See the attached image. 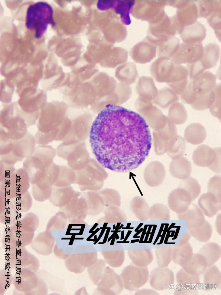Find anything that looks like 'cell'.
<instances>
[{"label":"cell","mask_w":221,"mask_h":295,"mask_svg":"<svg viewBox=\"0 0 221 295\" xmlns=\"http://www.w3.org/2000/svg\"><path fill=\"white\" fill-rule=\"evenodd\" d=\"M89 138L93 152L100 164L120 173L140 166L148 156L152 144L149 128L142 116L111 104L96 118Z\"/></svg>","instance_id":"cell-1"},{"label":"cell","mask_w":221,"mask_h":295,"mask_svg":"<svg viewBox=\"0 0 221 295\" xmlns=\"http://www.w3.org/2000/svg\"><path fill=\"white\" fill-rule=\"evenodd\" d=\"M52 10L47 3L38 2L31 5L27 9L26 26L34 33L35 37L41 38L45 32L49 24H53Z\"/></svg>","instance_id":"cell-2"},{"label":"cell","mask_w":221,"mask_h":295,"mask_svg":"<svg viewBox=\"0 0 221 295\" xmlns=\"http://www.w3.org/2000/svg\"><path fill=\"white\" fill-rule=\"evenodd\" d=\"M194 163L200 167H208L213 172L220 173L221 148H212L206 145L198 146L192 155Z\"/></svg>","instance_id":"cell-3"},{"label":"cell","mask_w":221,"mask_h":295,"mask_svg":"<svg viewBox=\"0 0 221 295\" xmlns=\"http://www.w3.org/2000/svg\"><path fill=\"white\" fill-rule=\"evenodd\" d=\"M188 81L187 85L196 95H202L212 91L216 85V76L209 71H204Z\"/></svg>","instance_id":"cell-4"},{"label":"cell","mask_w":221,"mask_h":295,"mask_svg":"<svg viewBox=\"0 0 221 295\" xmlns=\"http://www.w3.org/2000/svg\"><path fill=\"white\" fill-rule=\"evenodd\" d=\"M192 201L191 197L188 192L180 187L172 190L168 198V205L169 209L177 214L186 210Z\"/></svg>","instance_id":"cell-5"},{"label":"cell","mask_w":221,"mask_h":295,"mask_svg":"<svg viewBox=\"0 0 221 295\" xmlns=\"http://www.w3.org/2000/svg\"><path fill=\"white\" fill-rule=\"evenodd\" d=\"M188 76L186 67L174 63L172 73L166 83L177 94L180 95L188 84Z\"/></svg>","instance_id":"cell-6"},{"label":"cell","mask_w":221,"mask_h":295,"mask_svg":"<svg viewBox=\"0 0 221 295\" xmlns=\"http://www.w3.org/2000/svg\"><path fill=\"white\" fill-rule=\"evenodd\" d=\"M177 215L179 220L186 222L188 230L201 226L206 220L204 215L198 206L193 203H191L184 212Z\"/></svg>","instance_id":"cell-7"},{"label":"cell","mask_w":221,"mask_h":295,"mask_svg":"<svg viewBox=\"0 0 221 295\" xmlns=\"http://www.w3.org/2000/svg\"><path fill=\"white\" fill-rule=\"evenodd\" d=\"M198 206L204 215L213 217L221 208V203L213 194L207 192L202 194L198 201Z\"/></svg>","instance_id":"cell-8"},{"label":"cell","mask_w":221,"mask_h":295,"mask_svg":"<svg viewBox=\"0 0 221 295\" xmlns=\"http://www.w3.org/2000/svg\"><path fill=\"white\" fill-rule=\"evenodd\" d=\"M202 288L205 291L220 288L221 273L215 265L208 266L203 274Z\"/></svg>","instance_id":"cell-9"},{"label":"cell","mask_w":221,"mask_h":295,"mask_svg":"<svg viewBox=\"0 0 221 295\" xmlns=\"http://www.w3.org/2000/svg\"><path fill=\"white\" fill-rule=\"evenodd\" d=\"M171 174L174 177L181 180L190 177L192 167L190 162L185 157L173 159L169 167Z\"/></svg>","instance_id":"cell-10"},{"label":"cell","mask_w":221,"mask_h":295,"mask_svg":"<svg viewBox=\"0 0 221 295\" xmlns=\"http://www.w3.org/2000/svg\"><path fill=\"white\" fill-rule=\"evenodd\" d=\"M206 137L205 128L199 123L190 124L185 130V139L188 142L193 145L202 143L205 140Z\"/></svg>","instance_id":"cell-11"},{"label":"cell","mask_w":221,"mask_h":295,"mask_svg":"<svg viewBox=\"0 0 221 295\" xmlns=\"http://www.w3.org/2000/svg\"><path fill=\"white\" fill-rule=\"evenodd\" d=\"M198 253L205 259L207 267L214 265L220 258L221 248L216 243L206 242L199 251Z\"/></svg>","instance_id":"cell-12"},{"label":"cell","mask_w":221,"mask_h":295,"mask_svg":"<svg viewBox=\"0 0 221 295\" xmlns=\"http://www.w3.org/2000/svg\"><path fill=\"white\" fill-rule=\"evenodd\" d=\"M193 254V248L189 243L175 245L172 250V260L177 265L182 266L191 258Z\"/></svg>","instance_id":"cell-13"},{"label":"cell","mask_w":221,"mask_h":295,"mask_svg":"<svg viewBox=\"0 0 221 295\" xmlns=\"http://www.w3.org/2000/svg\"><path fill=\"white\" fill-rule=\"evenodd\" d=\"M207 267L204 258L198 253L193 254L190 259L182 266V268L189 273L199 276L203 273Z\"/></svg>","instance_id":"cell-14"},{"label":"cell","mask_w":221,"mask_h":295,"mask_svg":"<svg viewBox=\"0 0 221 295\" xmlns=\"http://www.w3.org/2000/svg\"><path fill=\"white\" fill-rule=\"evenodd\" d=\"M155 279V287L159 290L168 289L174 284L175 281L173 271L168 268L157 269Z\"/></svg>","instance_id":"cell-15"},{"label":"cell","mask_w":221,"mask_h":295,"mask_svg":"<svg viewBox=\"0 0 221 295\" xmlns=\"http://www.w3.org/2000/svg\"><path fill=\"white\" fill-rule=\"evenodd\" d=\"M174 63L166 60H158L153 68V73L155 80L160 82H167L173 70Z\"/></svg>","instance_id":"cell-16"},{"label":"cell","mask_w":221,"mask_h":295,"mask_svg":"<svg viewBox=\"0 0 221 295\" xmlns=\"http://www.w3.org/2000/svg\"><path fill=\"white\" fill-rule=\"evenodd\" d=\"M179 101V97L177 94L171 88L165 87L157 93L155 102L161 108L166 109Z\"/></svg>","instance_id":"cell-17"},{"label":"cell","mask_w":221,"mask_h":295,"mask_svg":"<svg viewBox=\"0 0 221 295\" xmlns=\"http://www.w3.org/2000/svg\"><path fill=\"white\" fill-rule=\"evenodd\" d=\"M186 149L184 139L176 135L170 140L167 146L168 154L173 159L182 157Z\"/></svg>","instance_id":"cell-18"},{"label":"cell","mask_w":221,"mask_h":295,"mask_svg":"<svg viewBox=\"0 0 221 295\" xmlns=\"http://www.w3.org/2000/svg\"><path fill=\"white\" fill-rule=\"evenodd\" d=\"M176 280L178 284L191 289H197L200 284L199 276L189 273L182 268L176 273Z\"/></svg>","instance_id":"cell-19"},{"label":"cell","mask_w":221,"mask_h":295,"mask_svg":"<svg viewBox=\"0 0 221 295\" xmlns=\"http://www.w3.org/2000/svg\"><path fill=\"white\" fill-rule=\"evenodd\" d=\"M168 116V118L174 124L180 125L186 121L187 114L184 105L177 102L170 107Z\"/></svg>","instance_id":"cell-20"},{"label":"cell","mask_w":221,"mask_h":295,"mask_svg":"<svg viewBox=\"0 0 221 295\" xmlns=\"http://www.w3.org/2000/svg\"><path fill=\"white\" fill-rule=\"evenodd\" d=\"M191 236L199 242L206 243L211 238L213 232L211 224L205 220L201 226L188 230Z\"/></svg>","instance_id":"cell-21"},{"label":"cell","mask_w":221,"mask_h":295,"mask_svg":"<svg viewBox=\"0 0 221 295\" xmlns=\"http://www.w3.org/2000/svg\"><path fill=\"white\" fill-rule=\"evenodd\" d=\"M179 187L184 189L188 192L191 197L192 201L199 196L201 192V186L198 181L196 179L191 177L181 181Z\"/></svg>","instance_id":"cell-22"},{"label":"cell","mask_w":221,"mask_h":295,"mask_svg":"<svg viewBox=\"0 0 221 295\" xmlns=\"http://www.w3.org/2000/svg\"><path fill=\"white\" fill-rule=\"evenodd\" d=\"M214 98V93L213 90L205 95H196L194 102L190 105L193 108L197 110L203 111L209 109Z\"/></svg>","instance_id":"cell-23"},{"label":"cell","mask_w":221,"mask_h":295,"mask_svg":"<svg viewBox=\"0 0 221 295\" xmlns=\"http://www.w3.org/2000/svg\"><path fill=\"white\" fill-rule=\"evenodd\" d=\"M150 218L155 220H169L170 211L165 205L157 203L154 205L150 211Z\"/></svg>","instance_id":"cell-24"},{"label":"cell","mask_w":221,"mask_h":295,"mask_svg":"<svg viewBox=\"0 0 221 295\" xmlns=\"http://www.w3.org/2000/svg\"><path fill=\"white\" fill-rule=\"evenodd\" d=\"M214 91V98L213 103L209 108V111L214 116L220 120L221 118V86L220 83L216 84Z\"/></svg>","instance_id":"cell-25"},{"label":"cell","mask_w":221,"mask_h":295,"mask_svg":"<svg viewBox=\"0 0 221 295\" xmlns=\"http://www.w3.org/2000/svg\"><path fill=\"white\" fill-rule=\"evenodd\" d=\"M207 192L214 194L221 203V176L215 175L211 177L207 184Z\"/></svg>","instance_id":"cell-26"},{"label":"cell","mask_w":221,"mask_h":295,"mask_svg":"<svg viewBox=\"0 0 221 295\" xmlns=\"http://www.w3.org/2000/svg\"><path fill=\"white\" fill-rule=\"evenodd\" d=\"M172 247L169 246L157 250L158 264L161 268L167 266L172 260Z\"/></svg>","instance_id":"cell-27"},{"label":"cell","mask_w":221,"mask_h":295,"mask_svg":"<svg viewBox=\"0 0 221 295\" xmlns=\"http://www.w3.org/2000/svg\"><path fill=\"white\" fill-rule=\"evenodd\" d=\"M174 294L179 295H197L198 293L197 289L185 288L178 284Z\"/></svg>","instance_id":"cell-28"},{"label":"cell","mask_w":221,"mask_h":295,"mask_svg":"<svg viewBox=\"0 0 221 295\" xmlns=\"http://www.w3.org/2000/svg\"><path fill=\"white\" fill-rule=\"evenodd\" d=\"M191 236L188 231L184 234L182 235L178 240L179 243V245L184 244L188 243Z\"/></svg>","instance_id":"cell-29"},{"label":"cell","mask_w":221,"mask_h":295,"mask_svg":"<svg viewBox=\"0 0 221 295\" xmlns=\"http://www.w3.org/2000/svg\"><path fill=\"white\" fill-rule=\"evenodd\" d=\"M215 226L217 232L220 235L221 233V214H219L215 222Z\"/></svg>","instance_id":"cell-30"}]
</instances>
